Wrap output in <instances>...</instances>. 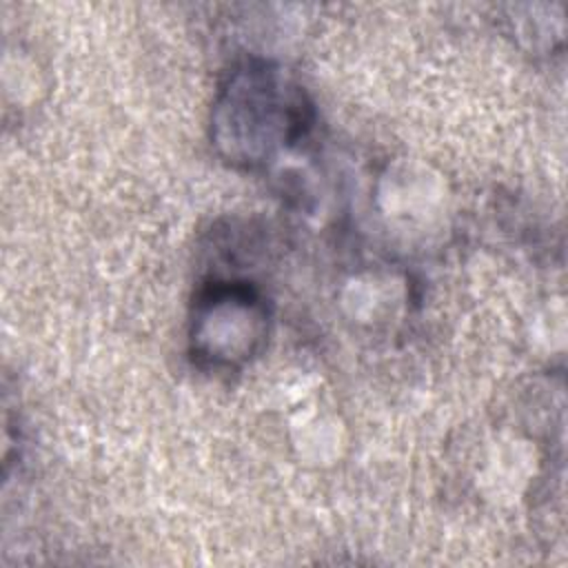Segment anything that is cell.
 <instances>
[{
	"label": "cell",
	"instance_id": "7a4b0ae2",
	"mask_svg": "<svg viewBox=\"0 0 568 568\" xmlns=\"http://www.w3.org/2000/svg\"><path fill=\"white\" fill-rule=\"evenodd\" d=\"M271 308L262 291L246 280L213 277L191 304L189 355L204 371H240L266 346Z\"/></svg>",
	"mask_w": 568,
	"mask_h": 568
},
{
	"label": "cell",
	"instance_id": "6da1fadb",
	"mask_svg": "<svg viewBox=\"0 0 568 568\" xmlns=\"http://www.w3.org/2000/svg\"><path fill=\"white\" fill-rule=\"evenodd\" d=\"M304 87L268 60L237 62L220 82L211 109V144L237 169H262L295 149L313 129Z\"/></svg>",
	"mask_w": 568,
	"mask_h": 568
}]
</instances>
